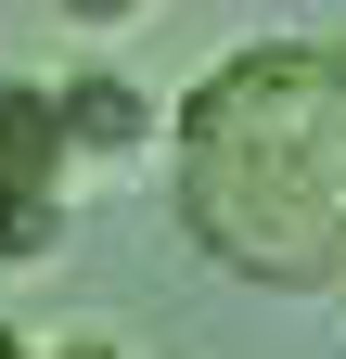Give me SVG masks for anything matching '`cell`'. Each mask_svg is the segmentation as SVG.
I'll list each match as a JSON object with an SVG mask.
<instances>
[{
    "label": "cell",
    "instance_id": "7",
    "mask_svg": "<svg viewBox=\"0 0 346 359\" xmlns=\"http://www.w3.org/2000/svg\"><path fill=\"white\" fill-rule=\"evenodd\" d=\"M52 359H128V346H52Z\"/></svg>",
    "mask_w": 346,
    "mask_h": 359
},
{
    "label": "cell",
    "instance_id": "4",
    "mask_svg": "<svg viewBox=\"0 0 346 359\" xmlns=\"http://www.w3.org/2000/svg\"><path fill=\"white\" fill-rule=\"evenodd\" d=\"M52 244H64V193L0 167V269H26V257H52Z\"/></svg>",
    "mask_w": 346,
    "mask_h": 359
},
{
    "label": "cell",
    "instance_id": "1",
    "mask_svg": "<svg viewBox=\"0 0 346 359\" xmlns=\"http://www.w3.org/2000/svg\"><path fill=\"white\" fill-rule=\"evenodd\" d=\"M180 218L256 283L346 269V52L270 39L180 103Z\"/></svg>",
    "mask_w": 346,
    "mask_h": 359
},
{
    "label": "cell",
    "instance_id": "2",
    "mask_svg": "<svg viewBox=\"0 0 346 359\" xmlns=\"http://www.w3.org/2000/svg\"><path fill=\"white\" fill-rule=\"evenodd\" d=\"M0 167H13V180H52V193H64V167H77L64 90H39V77H0Z\"/></svg>",
    "mask_w": 346,
    "mask_h": 359
},
{
    "label": "cell",
    "instance_id": "3",
    "mask_svg": "<svg viewBox=\"0 0 346 359\" xmlns=\"http://www.w3.org/2000/svg\"><path fill=\"white\" fill-rule=\"evenodd\" d=\"M64 128H77V154H141L154 142V90H128L116 65H90V77H64Z\"/></svg>",
    "mask_w": 346,
    "mask_h": 359
},
{
    "label": "cell",
    "instance_id": "6",
    "mask_svg": "<svg viewBox=\"0 0 346 359\" xmlns=\"http://www.w3.org/2000/svg\"><path fill=\"white\" fill-rule=\"evenodd\" d=\"M0 359H39V346H26V334H13V321H0Z\"/></svg>",
    "mask_w": 346,
    "mask_h": 359
},
{
    "label": "cell",
    "instance_id": "5",
    "mask_svg": "<svg viewBox=\"0 0 346 359\" xmlns=\"http://www.w3.org/2000/svg\"><path fill=\"white\" fill-rule=\"evenodd\" d=\"M52 13H77V26H128V13H154V0H52Z\"/></svg>",
    "mask_w": 346,
    "mask_h": 359
}]
</instances>
